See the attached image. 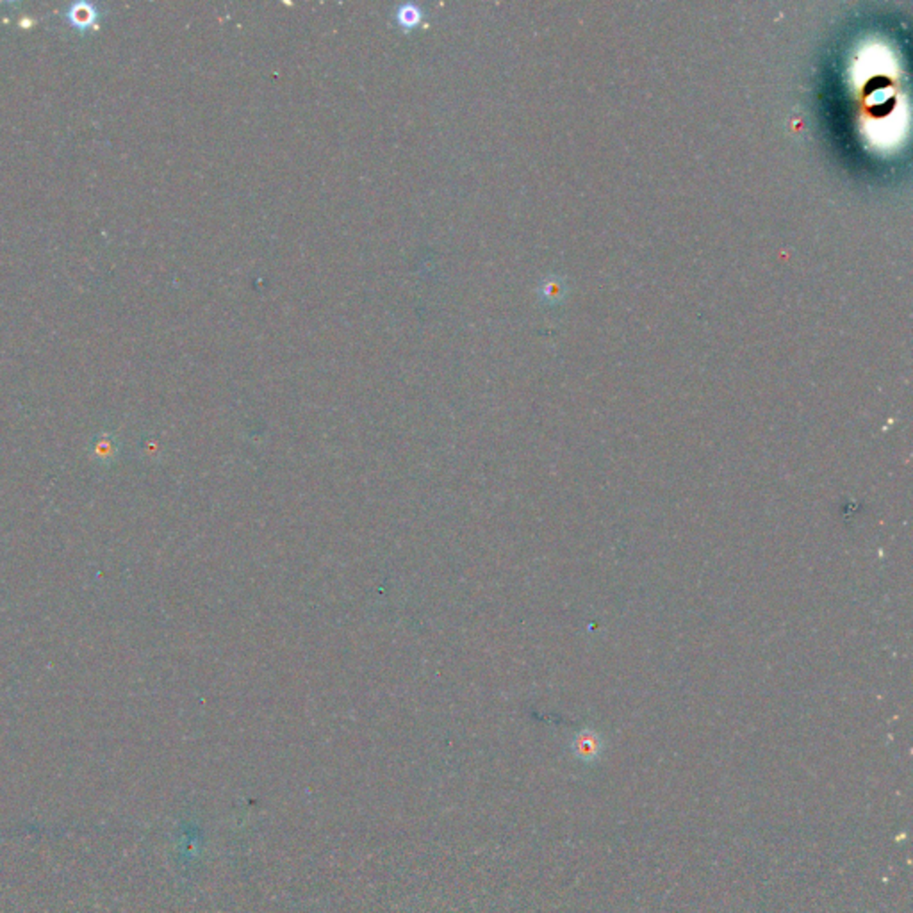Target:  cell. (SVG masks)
<instances>
[{
  "label": "cell",
  "instance_id": "6da1fadb",
  "mask_svg": "<svg viewBox=\"0 0 913 913\" xmlns=\"http://www.w3.org/2000/svg\"><path fill=\"white\" fill-rule=\"evenodd\" d=\"M63 17L77 31L86 33L88 29L97 28V22L100 19V8H98V4L88 3V0H77V3L67 4Z\"/></svg>",
  "mask_w": 913,
  "mask_h": 913
},
{
  "label": "cell",
  "instance_id": "7a4b0ae2",
  "mask_svg": "<svg viewBox=\"0 0 913 913\" xmlns=\"http://www.w3.org/2000/svg\"><path fill=\"white\" fill-rule=\"evenodd\" d=\"M600 750H602V744H600L598 737L593 734H582L575 743V752H577L578 759H582L586 762L594 760L600 755Z\"/></svg>",
  "mask_w": 913,
  "mask_h": 913
}]
</instances>
